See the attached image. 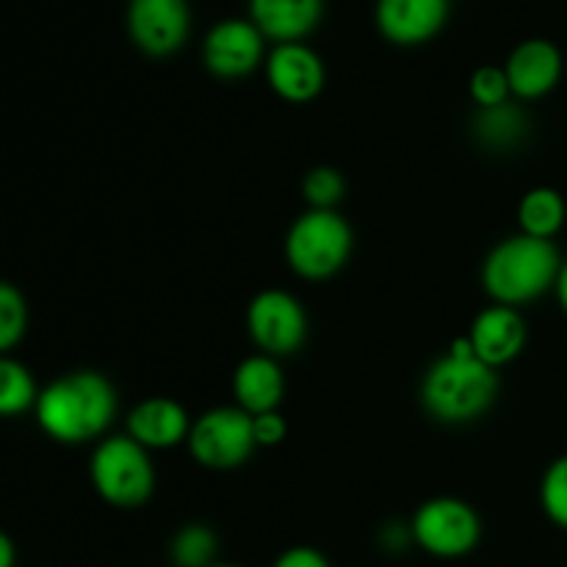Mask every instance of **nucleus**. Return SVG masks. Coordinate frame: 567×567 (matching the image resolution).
<instances>
[{"label":"nucleus","instance_id":"f257e3e1","mask_svg":"<svg viewBox=\"0 0 567 567\" xmlns=\"http://www.w3.org/2000/svg\"><path fill=\"white\" fill-rule=\"evenodd\" d=\"M114 388L94 371L61 377L37 399L39 424L61 443H83L97 437L114 419Z\"/></svg>","mask_w":567,"mask_h":567},{"label":"nucleus","instance_id":"f03ea898","mask_svg":"<svg viewBox=\"0 0 567 567\" xmlns=\"http://www.w3.org/2000/svg\"><path fill=\"white\" fill-rule=\"evenodd\" d=\"M559 271H563V260L554 241L520 233L498 244L487 255L482 280L496 302L513 308V305L532 302L557 286Z\"/></svg>","mask_w":567,"mask_h":567},{"label":"nucleus","instance_id":"7ed1b4c3","mask_svg":"<svg viewBox=\"0 0 567 567\" xmlns=\"http://www.w3.org/2000/svg\"><path fill=\"white\" fill-rule=\"evenodd\" d=\"M498 380L476 354H449L424 377L421 399L435 419L446 424L474 421L493 404Z\"/></svg>","mask_w":567,"mask_h":567},{"label":"nucleus","instance_id":"20e7f679","mask_svg":"<svg viewBox=\"0 0 567 567\" xmlns=\"http://www.w3.org/2000/svg\"><path fill=\"white\" fill-rule=\"evenodd\" d=\"M352 252V230L336 210H308L288 230L286 255L297 275L324 280L347 264Z\"/></svg>","mask_w":567,"mask_h":567},{"label":"nucleus","instance_id":"39448f33","mask_svg":"<svg viewBox=\"0 0 567 567\" xmlns=\"http://www.w3.org/2000/svg\"><path fill=\"white\" fill-rule=\"evenodd\" d=\"M92 482L114 507H138L155 487V471L147 449L133 437H111L92 457Z\"/></svg>","mask_w":567,"mask_h":567},{"label":"nucleus","instance_id":"423d86ee","mask_svg":"<svg viewBox=\"0 0 567 567\" xmlns=\"http://www.w3.org/2000/svg\"><path fill=\"white\" fill-rule=\"evenodd\" d=\"M255 441V419L241 408H219L205 413L188 435L194 460L205 468H236L249 460Z\"/></svg>","mask_w":567,"mask_h":567},{"label":"nucleus","instance_id":"0eeeda50","mask_svg":"<svg viewBox=\"0 0 567 567\" xmlns=\"http://www.w3.org/2000/svg\"><path fill=\"white\" fill-rule=\"evenodd\" d=\"M480 518L457 498H435L415 513L413 537L432 557L454 559L474 551L480 543Z\"/></svg>","mask_w":567,"mask_h":567},{"label":"nucleus","instance_id":"6e6552de","mask_svg":"<svg viewBox=\"0 0 567 567\" xmlns=\"http://www.w3.org/2000/svg\"><path fill=\"white\" fill-rule=\"evenodd\" d=\"M247 324L252 341L269 354L297 352L308 336V319H305L302 305L286 291L258 293L249 305Z\"/></svg>","mask_w":567,"mask_h":567},{"label":"nucleus","instance_id":"1a4fd4ad","mask_svg":"<svg viewBox=\"0 0 567 567\" xmlns=\"http://www.w3.org/2000/svg\"><path fill=\"white\" fill-rule=\"evenodd\" d=\"M127 28L133 42L150 55H166L188 37L186 0H131Z\"/></svg>","mask_w":567,"mask_h":567},{"label":"nucleus","instance_id":"9d476101","mask_svg":"<svg viewBox=\"0 0 567 567\" xmlns=\"http://www.w3.org/2000/svg\"><path fill=\"white\" fill-rule=\"evenodd\" d=\"M264 33L255 22L225 20L205 37V64L219 78H241L260 64Z\"/></svg>","mask_w":567,"mask_h":567},{"label":"nucleus","instance_id":"9b49d317","mask_svg":"<svg viewBox=\"0 0 567 567\" xmlns=\"http://www.w3.org/2000/svg\"><path fill=\"white\" fill-rule=\"evenodd\" d=\"M269 83L288 103H308L324 86V66L310 48L299 42L280 44L266 61Z\"/></svg>","mask_w":567,"mask_h":567},{"label":"nucleus","instance_id":"f8f14e48","mask_svg":"<svg viewBox=\"0 0 567 567\" xmlns=\"http://www.w3.org/2000/svg\"><path fill=\"white\" fill-rule=\"evenodd\" d=\"M449 14V0H380L377 25L391 42L419 44L435 37Z\"/></svg>","mask_w":567,"mask_h":567},{"label":"nucleus","instance_id":"ddd939ff","mask_svg":"<svg viewBox=\"0 0 567 567\" xmlns=\"http://www.w3.org/2000/svg\"><path fill=\"white\" fill-rule=\"evenodd\" d=\"M504 70H507L509 89L518 97L535 100L557 86L559 75H563V55H559L557 44L546 42V39H529L513 50Z\"/></svg>","mask_w":567,"mask_h":567},{"label":"nucleus","instance_id":"4468645a","mask_svg":"<svg viewBox=\"0 0 567 567\" xmlns=\"http://www.w3.org/2000/svg\"><path fill=\"white\" fill-rule=\"evenodd\" d=\"M468 341L476 358L496 369V365L518 358L526 343V324L513 308L498 305V308H487L485 313L476 316Z\"/></svg>","mask_w":567,"mask_h":567},{"label":"nucleus","instance_id":"2eb2a0df","mask_svg":"<svg viewBox=\"0 0 567 567\" xmlns=\"http://www.w3.org/2000/svg\"><path fill=\"white\" fill-rule=\"evenodd\" d=\"M133 441L144 449H172L192 435L186 410L172 399H147L127 419Z\"/></svg>","mask_w":567,"mask_h":567},{"label":"nucleus","instance_id":"dca6fc26","mask_svg":"<svg viewBox=\"0 0 567 567\" xmlns=\"http://www.w3.org/2000/svg\"><path fill=\"white\" fill-rule=\"evenodd\" d=\"M249 9L264 37L288 44L313 31L321 17V0H249Z\"/></svg>","mask_w":567,"mask_h":567},{"label":"nucleus","instance_id":"f3484780","mask_svg":"<svg viewBox=\"0 0 567 567\" xmlns=\"http://www.w3.org/2000/svg\"><path fill=\"white\" fill-rule=\"evenodd\" d=\"M233 391H236L241 410H247L249 415L275 413L282 391H286L280 365L266 358V354L244 360L236 369V377H233Z\"/></svg>","mask_w":567,"mask_h":567},{"label":"nucleus","instance_id":"a211bd4d","mask_svg":"<svg viewBox=\"0 0 567 567\" xmlns=\"http://www.w3.org/2000/svg\"><path fill=\"white\" fill-rule=\"evenodd\" d=\"M565 199L559 197L554 188H532L524 199H520L518 219L526 236L548 238L551 241L565 225Z\"/></svg>","mask_w":567,"mask_h":567},{"label":"nucleus","instance_id":"6ab92c4d","mask_svg":"<svg viewBox=\"0 0 567 567\" xmlns=\"http://www.w3.org/2000/svg\"><path fill=\"white\" fill-rule=\"evenodd\" d=\"M474 131L487 147H515L526 133V116L518 105H493V109L480 111V116L474 122Z\"/></svg>","mask_w":567,"mask_h":567},{"label":"nucleus","instance_id":"aec40b11","mask_svg":"<svg viewBox=\"0 0 567 567\" xmlns=\"http://www.w3.org/2000/svg\"><path fill=\"white\" fill-rule=\"evenodd\" d=\"M216 535L208 526H186L172 540V559L177 567H214Z\"/></svg>","mask_w":567,"mask_h":567},{"label":"nucleus","instance_id":"412c9836","mask_svg":"<svg viewBox=\"0 0 567 567\" xmlns=\"http://www.w3.org/2000/svg\"><path fill=\"white\" fill-rule=\"evenodd\" d=\"M37 388H33L31 374L22 369L14 360H3L0 363V413L14 415L22 413L37 402Z\"/></svg>","mask_w":567,"mask_h":567},{"label":"nucleus","instance_id":"4be33fe9","mask_svg":"<svg viewBox=\"0 0 567 567\" xmlns=\"http://www.w3.org/2000/svg\"><path fill=\"white\" fill-rule=\"evenodd\" d=\"M540 502L548 518L567 529V457L554 460L551 468L543 476Z\"/></svg>","mask_w":567,"mask_h":567},{"label":"nucleus","instance_id":"5701e85b","mask_svg":"<svg viewBox=\"0 0 567 567\" xmlns=\"http://www.w3.org/2000/svg\"><path fill=\"white\" fill-rule=\"evenodd\" d=\"M302 192L316 210H332V205L343 197V177L330 166H319V169L308 172Z\"/></svg>","mask_w":567,"mask_h":567},{"label":"nucleus","instance_id":"b1692460","mask_svg":"<svg viewBox=\"0 0 567 567\" xmlns=\"http://www.w3.org/2000/svg\"><path fill=\"white\" fill-rule=\"evenodd\" d=\"M25 332V302L14 286L0 288V347L11 349Z\"/></svg>","mask_w":567,"mask_h":567},{"label":"nucleus","instance_id":"393cba45","mask_svg":"<svg viewBox=\"0 0 567 567\" xmlns=\"http://www.w3.org/2000/svg\"><path fill=\"white\" fill-rule=\"evenodd\" d=\"M509 78L507 70H498V66H482L471 78V97L482 105V109H493V105L507 103L509 97Z\"/></svg>","mask_w":567,"mask_h":567},{"label":"nucleus","instance_id":"a878e982","mask_svg":"<svg viewBox=\"0 0 567 567\" xmlns=\"http://www.w3.org/2000/svg\"><path fill=\"white\" fill-rule=\"evenodd\" d=\"M252 419H255V441H258V446H277V443L286 437L288 426L277 413L252 415Z\"/></svg>","mask_w":567,"mask_h":567},{"label":"nucleus","instance_id":"bb28decb","mask_svg":"<svg viewBox=\"0 0 567 567\" xmlns=\"http://www.w3.org/2000/svg\"><path fill=\"white\" fill-rule=\"evenodd\" d=\"M275 567H330L327 557L316 548L308 546H297V548H288L280 559H277Z\"/></svg>","mask_w":567,"mask_h":567},{"label":"nucleus","instance_id":"cd10ccee","mask_svg":"<svg viewBox=\"0 0 567 567\" xmlns=\"http://www.w3.org/2000/svg\"><path fill=\"white\" fill-rule=\"evenodd\" d=\"M14 565V548H11L9 537H0V567H11Z\"/></svg>","mask_w":567,"mask_h":567},{"label":"nucleus","instance_id":"c85d7f7f","mask_svg":"<svg viewBox=\"0 0 567 567\" xmlns=\"http://www.w3.org/2000/svg\"><path fill=\"white\" fill-rule=\"evenodd\" d=\"M557 297H559V305H563V310L567 313V264H563V271H559Z\"/></svg>","mask_w":567,"mask_h":567},{"label":"nucleus","instance_id":"c756f323","mask_svg":"<svg viewBox=\"0 0 567 567\" xmlns=\"http://www.w3.org/2000/svg\"><path fill=\"white\" fill-rule=\"evenodd\" d=\"M214 567H238V565H225V563H221V565H214Z\"/></svg>","mask_w":567,"mask_h":567}]
</instances>
